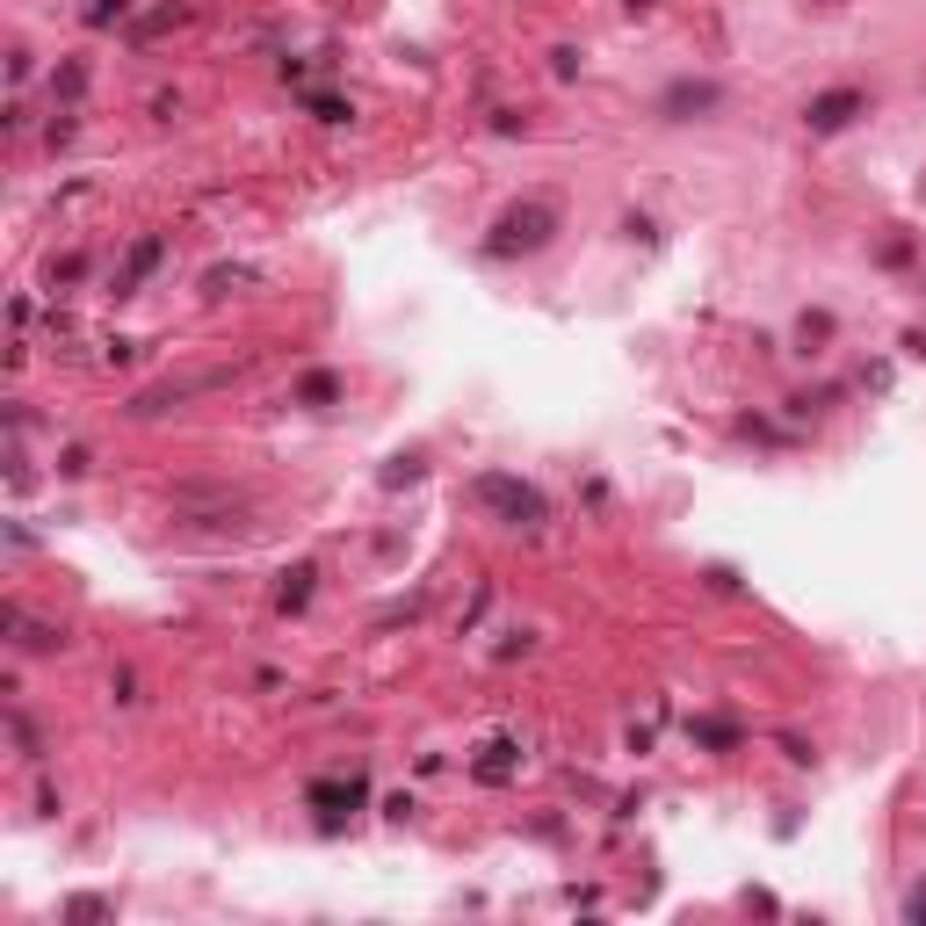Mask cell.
<instances>
[{"label": "cell", "mask_w": 926, "mask_h": 926, "mask_svg": "<svg viewBox=\"0 0 926 926\" xmlns=\"http://www.w3.org/2000/svg\"><path fill=\"white\" fill-rule=\"evenodd\" d=\"M550 232H558V203H543V196H529V203H514L500 225H492V239H485V254L492 261H507V254H536V246H550Z\"/></svg>", "instance_id": "1"}, {"label": "cell", "mask_w": 926, "mask_h": 926, "mask_svg": "<svg viewBox=\"0 0 926 926\" xmlns=\"http://www.w3.org/2000/svg\"><path fill=\"white\" fill-rule=\"evenodd\" d=\"M225 384H239V362H225V369H181V377L145 384V391L131 398V413L152 420V413H174V406H189V398H203V391H225Z\"/></svg>", "instance_id": "2"}, {"label": "cell", "mask_w": 926, "mask_h": 926, "mask_svg": "<svg viewBox=\"0 0 926 926\" xmlns=\"http://www.w3.org/2000/svg\"><path fill=\"white\" fill-rule=\"evenodd\" d=\"M471 492H478V507H492L500 521H514V529H536V521L550 514V507H543V492H536V485H521V478H507V471H485Z\"/></svg>", "instance_id": "3"}, {"label": "cell", "mask_w": 926, "mask_h": 926, "mask_svg": "<svg viewBox=\"0 0 926 926\" xmlns=\"http://www.w3.org/2000/svg\"><path fill=\"white\" fill-rule=\"evenodd\" d=\"M861 109H869V95H861V87H825V95H811L804 123H811V131H847Z\"/></svg>", "instance_id": "4"}, {"label": "cell", "mask_w": 926, "mask_h": 926, "mask_svg": "<svg viewBox=\"0 0 926 926\" xmlns=\"http://www.w3.org/2000/svg\"><path fill=\"white\" fill-rule=\"evenodd\" d=\"M717 102H724V87H717V80H673V87H666V102H659V116L688 123V116H709Z\"/></svg>", "instance_id": "5"}, {"label": "cell", "mask_w": 926, "mask_h": 926, "mask_svg": "<svg viewBox=\"0 0 926 926\" xmlns=\"http://www.w3.org/2000/svg\"><path fill=\"white\" fill-rule=\"evenodd\" d=\"M0 623H8V637L22 644V652H66V630H58V623H37L29 608H8Z\"/></svg>", "instance_id": "6"}, {"label": "cell", "mask_w": 926, "mask_h": 926, "mask_svg": "<svg viewBox=\"0 0 926 926\" xmlns=\"http://www.w3.org/2000/svg\"><path fill=\"white\" fill-rule=\"evenodd\" d=\"M160 261H167V239H160V232H145V239L131 246V261L116 268V297H131V290H138V283H145V275L160 268Z\"/></svg>", "instance_id": "7"}, {"label": "cell", "mask_w": 926, "mask_h": 926, "mask_svg": "<svg viewBox=\"0 0 926 926\" xmlns=\"http://www.w3.org/2000/svg\"><path fill=\"white\" fill-rule=\"evenodd\" d=\"M521 767V746L514 738H492V746H478V782H507Z\"/></svg>", "instance_id": "8"}, {"label": "cell", "mask_w": 926, "mask_h": 926, "mask_svg": "<svg viewBox=\"0 0 926 926\" xmlns=\"http://www.w3.org/2000/svg\"><path fill=\"white\" fill-rule=\"evenodd\" d=\"M333 398H341V377H333V369H312V377H297L290 406H333Z\"/></svg>", "instance_id": "9"}, {"label": "cell", "mask_w": 926, "mask_h": 926, "mask_svg": "<svg viewBox=\"0 0 926 926\" xmlns=\"http://www.w3.org/2000/svg\"><path fill=\"white\" fill-rule=\"evenodd\" d=\"M254 283H261V268H239L232 261V268H210L203 275V297H232V290H254Z\"/></svg>", "instance_id": "10"}, {"label": "cell", "mask_w": 926, "mask_h": 926, "mask_svg": "<svg viewBox=\"0 0 926 926\" xmlns=\"http://www.w3.org/2000/svg\"><path fill=\"white\" fill-rule=\"evenodd\" d=\"M312 579H319L312 565H297V572H283V586H275V608H283V615H297L304 601H312Z\"/></svg>", "instance_id": "11"}, {"label": "cell", "mask_w": 926, "mask_h": 926, "mask_svg": "<svg viewBox=\"0 0 926 926\" xmlns=\"http://www.w3.org/2000/svg\"><path fill=\"white\" fill-rule=\"evenodd\" d=\"M181 22H189V8H174V0H167V8H152L145 22H131V37H138V44H152L160 29H181Z\"/></svg>", "instance_id": "12"}, {"label": "cell", "mask_w": 926, "mask_h": 926, "mask_svg": "<svg viewBox=\"0 0 926 926\" xmlns=\"http://www.w3.org/2000/svg\"><path fill=\"white\" fill-rule=\"evenodd\" d=\"M51 95L66 102V109H73V102L87 95V66H80V58H73V66H58V73H51Z\"/></svg>", "instance_id": "13"}, {"label": "cell", "mask_w": 926, "mask_h": 926, "mask_svg": "<svg viewBox=\"0 0 926 926\" xmlns=\"http://www.w3.org/2000/svg\"><path fill=\"white\" fill-rule=\"evenodd\" d=\"M312 804H319V811H341V804L355 811V804H362V782H319V789H312Z\"/></svg>", "instance_id": "14"}, {"label": "cell", "mask_w": 926, "mask_h": 926, "mask_svg": "<svg viewBox=\"0 0 926 926\" xmlns=\"http://www.w3.org/2000/svg\"><path fill=\"white\" fill-rule=\"evenodd\" d=\"M688 731H695V746H717V753H724V746H738V724H717V717H695Z\"/></svg>", "instance_id": "15"}, {"label": "cell", "mask_w": 926, "mask_h": 926, "mask_svg": "<svg viewBox=\"0 0 926 926\" xmlns=\"http://www.w3.org/2000/svg\"><path fill=\"white\" fill-rule=\"evenodd\" d=\"M87 29H109V22H131V0H87Z\"/></svg>", "instance_id": "16"}, {"label": "cell", "mask_w": 926, "mask_h": 926, "mask_svg": "<svg viewBox=\"0 0 926 926\" xmlns=\"http://www.w3.org/2000/svg\"><path fill=\"white\" fill-rule=\"evenodd\" d=\"M8 731H15V746H22L29 760H44V738H37V724H29L22 709H8Z\"/></svg>", "instance_id": "17"}, {"label": "cell", "mask_w": 926, "mask_h": 926, "mask_svg": "<svg viewBox=\"0 0 926 926\" xmlns=\"http://www.w3.org/2000/svg\"><path fill=\"white\" fill-rule=\"evenodd\" d=\"M312 116H319V123H348L355 109H348V102H333V95H312Z\"/></svg>", "instance_id": "18"}, {"label": "cell", "mask_w": 926, "mask_h": 926, "mask_svg": "<svg viewBox=\"0 0 926 926\" xmlns=\"http://www.w3.org/2000/svg\"><path fill=\"white\" fill-rule=\"evenodd\" d=\"M420 471H427V463H420V456H398V463H391V471H384V485H413Z\"/></svg>", "instance_id": "19"}, {"label": "cell", "mask_w": 926, "mask_h": 926, "mask_svg": "<svg viewBox=\"0 0 926 926\" xmlns=\"http://www.w3.org/2000/svg\"><path fill=\"white\" fill-rule=\"evenodd\" d=\"M73 131H80V123H73V109H58V116H51V131H44V138H51V145H66Z\"/></svg>", "instance_id": "20"}, {"label": "cell", "mask_w": 926, "mask_h": 926, "mask_svg": "<svg viewBox=\"0 0 926 926\" xmlns=\"http://www.w3.org/2000/svg\"><path fill=\"white\" fill-rule=\"evenodd\" d=\"M109 695H116L123 709H131V702H138V681H131V673H109Z\"/></svg>", "instance_id": "21"}, {"label": "cell", "mask_w": 926, "mask_h": 926, "mask_svg": "<svg viewBox=\"0 0 926 926\" xmlns=\"http://www.w3.org/2000/svg\"><path fill=\"white\" fill-rule=\"evenodd\" d=\"M66 912H73V919H109V905H102V898H73Z\"/></svg>", "instance_id": "22"}]
</instances>
